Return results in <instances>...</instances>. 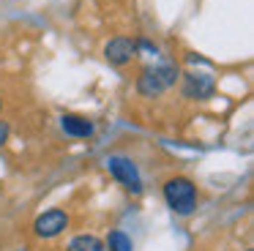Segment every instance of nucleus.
<instances>
[{
  "label": "nucleus",
  "mask_w": 254,
  "mask_h": 251,
  "mask_svg": "<svg viewBox=\"0 0 254 251\" xmlns=\"http://www.w3.org/2000/svg\"><path fill=\"white\" fill-rule=\"evenodd\" d=\"M181 71H178L175 63H159V65H148L142 68V74L137 76V93L145 98H156L164 90H170L178 82Z\"/></svg>",
  "instance_id": "obj_1"
},
{
  "label": "nucleus",
  "mask_w": 254,
  "mask_h": 251,
  "mask_svg": "<svg viewBox=\"0 0 254 251\" xmlns=\"http://www.w3.org/2000/svg\"><path fill=\"white\" fill-rule=\"evenodd\" d=\"M161 194H164V202L170 205V210L178 216H191L197 210V186L189 178H170L161 188Z\"/></svg>",
  "instance_id": "obj_2"
},
{
  "label": "nucleus",
  "mask_w": 254,
  "mask_h": 251,
  "mask_svg": "<svg viewBox=\"0 0 254 251\" xmlns=\"http://www.w3.org/2000/svg\"><path fill=\"white\" fill-rule=\"evenodd\" d=\"M107 169H110V175L126 191H131V194H142V175H139L137 164H134L128 156H110L107 158Z\"/></svg>",
  "instance_id": "obj_3"
},
{
  "label": "nucleus",
  "mask_w": 254,
  "mask_h": 251,
  "mask_svg": "<svg viewBox=\"0 0 254 251\" xmlns=\"http://www.w3.org/2000/svg\"><path fill=\"white\" fill-rule=\"evenodd\" d=\"M213 93H216V79L210 71H189V74H183V96L186 98L205 101Z\"/></svg>",
  "instance_id": "obj_4"
},
{
  "label": "nucleus",
  "mask_w": 254,
  "mask_h": 251,
  "mask_svg": "<svg viewBox=\"0 0 254 251\" xmlns=\"http://www.w3.org/2000/svg\"><path fill=\"white\" fill-rule=\"evenodd\" d=\"M66 227H68V216H66V210H61V207H52V210L41 213V216L33 221V232L39 235V238H47V240L58 238Z\"/></svg>",
  "instance_id": "obj_5"
},
{
  "label": "nucleus",
  "mask_w": 254,
  "mask_h": 251,
  "mask_svg": "<svg viewBox=\"0 0 254 251\" xmlns=\"http://www.w3.org/2000/svg\"><path fill=\"white\" fill-rule=\"evenodd\" d=\"M134 55H137V47H134L131 38L115 36L104 44V58L110 65H126V63H131Z\"/></svg>",
  "instance_id": "obj_6"
},
{
  "label": "nucleus",
  "mask_w": 254,
  "mask_h": 251,
  "mask_svg": "<svg viewBox=\"0 0 254 251\" xmlns=\"http://www.w3.org/2000/svg\"><path fill=\"white\" fill-rule=\"evenodd\" d=\"M61 128L66 136H74V139H88V136L96 134L93 120L82 118V115H63L61 118Z\"/></svg>",
  "instance_id": "obj_7"
},
{
  "label": "nucleus",
  "mask_w": 254,
  "mask_h": 251,
  "mask_svg": "<svg viewBox=\"0 0 254 251\" xmlns=\"http://www.w3.org/2000/svg\"><path fill=\"white\" fill-rule=\"evenodd\" d=\"M104 251H134V243L123 229H112V232L107 235Z\"/></svg>",
  "instance_id": "obj_8"
},
{
  "label": "nucleus",
  "mask_w": 254,
  "mask_h": 251,
  "mask_svg": "<svg viewBox=\"0 0 254 251\" xmlns=\"http://www.w3.org/2000/svg\"><path fill=\"white\" fill-rule=\"evenodd\" d=\"M68 251H104V240L96 235H77L68 243Z\"/></svg>",
  "instance_id": "obj_9"
},
{
  "label": "nucleus",
  "mask_w": 254,
  "mask_h": 251,
  "mask_svg": "<svg viewBox=\"0 0 254 251\" xmlns=\"http://www.w3.org/2000/svg\"><path fill=\"white\" fill-rule=\"evenodd\" d=\"M134 47H137V52L142 49V52H150V55H159V47L150 41H145V38H139V41H134Z\"/></svg>",
  "instance_id": "obj_10"
},
{
  "label": "nucleus",
  "mask_w": 254,
  "mask_h": 251,
  "mask_svg": "<svg viewBox=\"0 0 254 251\" xmlns=\"http://www.w3.org/2000/svg\"><path fill=\"white\" fill-rule=\"evenodd\" d=\"M8 134H11V126H8L6 120H0V145L8 142Z\"/></svg>",
  "instance_id": "obj_11"
},
{
  "label": "nucleus",
  "mask_w": 254,
  "mask_h": 251,
  "mask_svg": "<svg viewBox=\"0 0 254 251\" xmlns=\"http://www.w3.org/2000/svg\"><path fill=\"white\" fill-rule=\"evenodd\" d=\"M0 107H3V98H0Z\"/></svg>",
  "instance_id": "obj_12"
},
{
  "label": "nucleus",
  "mask_w": 254,
  "mask_h": 251,
  "mask_svg": "<svg viewBox=\"0 0 254 251\" xmlns=\"http://www.w3.org/2000/svg\"><path fill=\"white\" fill-rule=\"evenodd\" d=\"M246 251H252V249H246Z\"/></svg>",
  "instance_id": "obj_13"
}]
</instances>
